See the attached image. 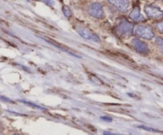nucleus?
<instances>
[{"label":"nucleus","instance_id":"nucleus-6","mask_svg":"<svg viewBox=\"0 0 163 135\" xmlns=\"http://www.w3.org/2000/svg\"><path fill=\"white\" fill-rule=\"evenodd\" d=\"M132 45L135 48V49L139 53L141 54H147L149 52V49L146 43H144L139 39H134L132 41Z\"/></svg>","mask_w":163,"mask_h":135},{"label":"nucleus","instance_id":"nucleus-8","mask_svg":"<svg viewBox=\"0 0 163 135\" xmlns=\"http://www.w3.org/2000/svg\"><path fill=\"white\" fill-rule=\"evenodd\" d=\"M130 18L135 21H145V18L142 16V14L140 12L139 7H135L130 13Z\"/></svg>","mask_w":163,"mask_h":135},{"label":"nucleus","instance_id":"nucleus-3","mask_svg":"<svg viewBox=\"0 0 163 135\" xmlns=\"http://www.w3.org/2000/svg\"><path fill=\"white\" fill-rule=\"evenodd\" d=\"M76 31L81 35V37H82L83 38H84L86 40L97 43H99L100 41V38L96 33H93L92 31H91L88 29L84 28V27H76Z\"/></svg>","mask_w":163,"mask_h":135},{"label":"nucleus","instance_id":"nucleus-10","mask_svg":"<svg viewBox=\"0 0 163 135\" xmlns=\"http://www.w3.org/2000/svg\"><path fill=\"white\" fill-rule=\"evenodd\" d=\"M156 43L158 46L160 48V49L163 51V38H159L156 39Z\"/></svg>","mask_w":163,"mask_h":135},{"label":"nucleus","instance_id":"nucleus-12","mask_svg":"<svg viewBox=\"0 0 163 135\" xmlns=\"http://www.w3.org/2000/svg\"><path fill=\"white\" fill-rule=\"evenodd\" d=\"M42 1L47 5H49V6H53L54 5V1L53 0H42Z\"/></svg>","mask_w":163,"mask_h":135},{"label":"nucleus","instance_id":"nucleus-11","mask_svg":"<svg viewBox=\"0 0 163 135\" xmlns=\"http://www.w3.org/2000/svg\"><path fill=\"white\" fill-rule=\"evenodd\" d=\"M157 28H158V30H159L161 33H163V21L159 22V23L157 25Z\"/></svg>","mask_w":163,"mask_h":135},{"label":"nucleus","instance_id":"nucleus-9","mask_svg":"<svg viewBox=\"0 0 163 135\" xmlns=\"http://www.w3.org/2000/svg\"><path fill=\"white\" fill-rule=\"evenodd\" d=\"M62 10H63V13H64V14L66 17H70L72 15V11L71 10L69 9V7L64 6L62 8Z\"/></svg>","mask_w":163,"mask_h":135},{"label":"nucleus","instance_id":"nucleus-7","mask_svg":"<svg viewBox=\"0 0 163 135\" xmlns=\"http://www.w3.org/2000/svg\"><path fill=\"white\" fill-rule=\"evenodd\" d=\"M108 2L122 12L127 11L129 8L128 0H108Z\"/></svg>","mask_w":163,"mask_h":135},{"label":"nucleus","instance_id":"nucleus-5","mask_svg":"<svg viewBox=\"0 0 163 135\" xmlns=\"http://www.w3.org/2000/svg\"><path fill=\"white\" fill-rule=\"evenodd\" d=\"M88 14L96 18H101L104 15V11L101 4L99 3H93L87 9Z\"/></svg>","mask_w":163,"mask_h":135},{"label":"nucleus","instance_id":"nucleus-4","mask_svg":"<svg viewBox=\"0 0 163 135\" xmlns=\"http://www.w3.org/2000/svg\"><path fill=\"white\" fill-rule=\"evenodd\" d=\"M145 12L149 18L154 19H159L163 18V10L154 6H147L145 7Z\"/></svg>","mask_w":163,"mask_h":135},{"label":"nucleus","instance_id":"nucleus-2","mask_svg":"<svg viewBox=\"0 0 163 135\" xmlns=\"http://www.w3.org/2000/svg\"><path fill=\"white\" fill-rule=\"evenodd\" d=\"M135 35L139 38H142L147 40H150L154 37V33L150 26L139 25L137 26L135 29Z\"/></svg>","mask_w":163,"mask_h":135},{"label":"nucleus","instance_id":"nucleus-1","mask_svg":"<svg viewBox=\"0 0 163 135\" xmlns=\"http://www.w3.org/2000/svg\"><path fill=\"white\" fill-rule=\"evenodd\" d=\"M115 31L117 35L121 37H127L132 33L133 25L126 19H121L120 21L116 25Z\"/></svg>","mask_w":163,"mask_h":135}]
</instances>
